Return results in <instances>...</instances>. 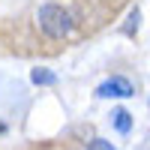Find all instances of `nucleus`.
<instances>
[{
	"mask_svg": "<svg viewBox=\"0 0 150 150\" xmlns=\"http://www.w3.org/2000/svg\"><path fill=\"white\" fill-rule=\"evenodd\" d=\"M36 24L48 39H66L75 30V15L60 3H42L36 9Z\"/></svg>",
	"mask_w": 150,
	"mask_h": 150,
	"instance_id": "1",
	"label": "nucleus"
},
{
	"mask_svg": "<svg viewBox=\"0 0 150 150\" xmlns=\"http://www.w3.org/2000/svg\"><path fill=\"white\" fill-rule=\"evenodd\" d=\"M135 96V84L126 75H111L96 87V99H129Z\"/></svg>",
	"mask_w": 150,
	"mask_h": 150,
	"instance_id": "2",
	"label": "nucleus"
},
{
	"mask_svg": "<svg viewBox=\"0 0 150 150\" xmlns=\"http://www.w3.org/2000/svg\"><path fill=\"white\" fill-rule=\"evenodd\" d=\"M30 81L36 87H51V84H57V72L48 66H36V69H30Z\"/></svg>",
	"mask_w": 150,
	"mask_h": 150,
	"instance_id": "3",
	"label": "nucleus"
},
{
	"mask_svg": "<svg viewBox=\"0 0 150 150\" xmlns=\"http://www.w3.org/2000/svg\"><path fill=\"white\" fill-rule=\"evenodd\" d=\"M111 123H114V129L120 135H129L132 132V114L126 108H114V111H111Z\"/></svg>",
	"mask_w": 150,
	"mask_h": 150,
	"instance_id": "4",
	"label": "nucleus"
},
{
	"mask_svg": "<svg viewBox=\"0 0 150 150\" xmlns=\"http://www.w3.org/2000/svg\"><path fill=\"white\" fill-rule=\"evenodd\" d=\"M138 24H141V9L138 6H135V9H129V15H126V24H123V33H126V36H135V33H138Z\"/></svg>",
	"mask_w": 150,
	"mask_h": 150,
	"instance_id": "5",
	"label": "nucleus"
},
{
	"mask_svg": "<svg viewBox=\"0 0 150 150\" xmlns=\"http://www.w3.org/2000/svg\"><path fill=\"white\" fill-rule=\"evenodd\" d=\"M87 150H117L111 141H105V138H93L90 144H87Z\"/></svg>",
	"mask_w": 150,
	"mask_h": 150,
	"instance_id": "6",
	"label": "nucleus"
},
{
	"mask_svg": "<svg viewBox=\"0 0 150 150\" xmlns=\"http://www.w3.org/2000/svg\"><path fill=\"white\" fill-rule=\"evenodd\" d=\"M0 135H6V123H0Z\"/></svg>",
	"mask_w": 150,
	"mask_h": 150,
	"instance_id": "7",
	"label": "nucleus"
},
{
	"mask_svg": "<svg viewBox=\"0 0 150 150\" xmlns=\"http://www.w3.org/2000/svg\"><path fill=\"white\" fill-rule=\"evenodd\" d=\"M147 108H150V93H147Z\"/></svg>",
	"mask_w": 150,
	"mask_h": 150,
	"instance_id": "8",
	"label": "nucleus"
}]
</instances>
